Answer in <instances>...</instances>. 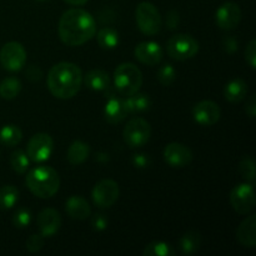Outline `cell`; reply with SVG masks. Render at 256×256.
<instances>
[{
    "label": "cell",
    "mask_w": 256,
    "mask_h": 256,
    "mask_svg": "<svg viewBox=\"0 0 256 256\" xmlns=\"http://www.w3.org/2000/svg\"><path fill=\"white\" fill-rule=\"evenodd\" d=\"M59 36L69 46H80L94 38L96 22L94 16L84 9H70L62 15L58 26Z\"/></svg>",
    "instance_id": "6da1fadb"
},
{
    "label": "cell",
    "mask_w": 256,
    "mask_h": 256,
    "mask_svg": "<svg viewBox=\"0 0 256 256\" xmlns=\"http://www.w3.org/2000/svg\"><path fill=\"white\" fill-rule=\"evenodd\" d=\"M46 82L50 92L55 98L62 100L72 99L82 86V69L72 62H59L49 70Z\"/></svg>",
    "instance_id": "7a4b0ae2"
},
{
    "label": "cell",
    "mask_w": 256,
    "mask_h": 256,
    "mask_svg": "<svg viewBox=\"0 0 256 256\" xmlns=\"http://www.w3.org/2000/svg\"><path fill=\"white\" fill-rule=\"evenodd\" d=\"M26 186L35 196L49 199L54 196L60 186V178L56 170L46 165H39L28 172L25 178Z\"/></svg>",
    "instance_id": "3957f363"
},
{
    "label": "cell",
    "mask_w": 256,
    "mask_h": 256,
    "mask_svg": "<svg viewBox=\"0 0 256 256\" xmlns=\"http://www.w3.org/2000/svg\"><path fill=\"white\" fill-rule=\"evenodd\" d=\"M114 84L122 96H130L140 90L142 85V74L132 62H122L114 72Z\"/></svg>",
    "instance_id": "277c9868"
},
{
    "label": "cell",
    "mask_w": 256,
    "mask_h": 256,
    "mask_svg": "<svg viewBox=\"0 0 256 256\" xmlns=\"http://www.w3.org/2000/svg\"><path fill=\"white\" fill-rule=\"evenodd\" d=\"M199 52V42L189 34H176L169 39L166 44V52L172 59L178 62H185Z\"/></svg>",
    "instance_id": "5b68a950"
},
{
    "label": "cell",
    "mask_w": 256,
    "mask_h": 256,
    "mask_svg": "<svg viewBox=\"0 0 256 256\" xmlns=\"http://www.w3.org/2000/svg\"><path fill=\"white\" fill-rule=\"evenodd\" d=\"M135 20L140 32L149 36L158 34L162 29V15L156 6L149 2H142L138 5Z\"/></svg>",
    "instance_id": "8992f818"
},
{
    "label": "cell",
    "mask_w": 256,
    "mask_h": 256,
    "mask_svg": "<svg viewBox=\"0 0 256 256\" xmlns=\"http://www.w3.org/2000/svg\"><path fill=\"white\" fill-rule=\"evenodd\" d=\"M125 142L129 148H142L149 142L152 136V126L142 118H134L130 120L122 132Z\"/></svg>",
    "instance_id": "52a82bcc"
},
{
    "label": "cell",
    "mask_w": 256,
    "mask_h": 256,
    "mask_svg": "<svg viewBox=\"0 0 256 256\" xmlns=\"http://www.w3.org/2000/svg\"><path fill=\"white\" fill-rule=\"evenodd\" d=\"M54 150L52 138L46 132H38L30 138L26 145V155L30 162H44L52 156Z\"/></svg>",
    "instance_id": "ba28073f"
},
{
    "label": "cell",
    "mask_w": 256,
    "mask_h": 256,
    "mask_svg": "<svg viewBox=\"0 0 256 256\" xmlns=\"http://www.w3.org/2000/svg\"><path fill=\"white\" fill-rule=\"evenodd\" d=\"M26 62V52L18 42H9L0 50V64L8 72H19Z\"/></svg>",
    "instance_id": "9c48e42d"
},
{
    "label": "cell",
    "mask_w": 256,
    "mask_h": 256,
    "mask_svg": "<svg viewBox=\"0 0 256 256\" xmlns=\"http://www.w3.org/2000/svg\"><path fill=\"white\" fill-rule=\"evenodd\" d=\"M119 185L112 179H102L96 182L92 192L94 204L100 209H108L112 206L119 199Z\"/></svg>",
    "instance_id": "30bf717a"
},
{
    "label": "cell",
    "mask_w": 256,
    "mask_h": 256,
    "mask_svg": "<svg viewBox=\"0 0 256 256\" xmlns=\"http://www.w3.org/2000/svg\"><path fill=\"white\" fill-rule=\"evenodd\" d=\"M230 202L238 214H249L255 208V192L252 184L244 182L235 186L230 192Z\"/></svg>",
    "instance_id": "8fae6325"
},
{
    "label": "cell",
    "mask_w": 256,
    "mask_h": 256,
    "mask_svg": "<svg viewBox=\"0 0 256 256\" xmlns=\"http://www.w3.org/2000/svg\"><path fill=\"white\" fill-rule=\"evenodd\" d=\"M165 162L175 169L188 166L192 160V152L180 142H170L162 152Z\"/></svg>",
    "instance_id": "7c38bea8"
},
{
    "label": "cell",
    "mask_w": 256,
    "mask_h": 256,
    "mask_svg": "<svg viewBox=\"0 0 256 256\" xmlns=\"http://www.w3.org/2000/svg\"><path fill=\"white\" fill-rule=\"evenodd\" d=\"M222 116V110L216 102L212 100H202L192 108V118L195 122L202 126H212L216 124Z\"/></svg>",
    "instance_id": "4fadbf2b"
},
{
    "label": "cell",
    "mask_w": 256,
    "mask_h": 256,
    "mask_svg": "<svg viewBox=\"0 0 256 256\" xmlns=\"http://www.w3.org/2000/svg\"><path fill=\"white\" fill-rule=\"evenodd\" d=\"M242 10L236 2H224L215 12V22L220 29L232 30L240 22Z\"/></svg>",
    "instance_id": "5bb4252c"
},
{
    "label": "cell",
    "mask_w": 256,
    "mask_h": 256,
    "mask_svg": "<svg viewBox=\"0 0 256 256\" xmlns=\"http://www.w3.org/2000/svg\"><path fill=\"white\" fill-rule=\"evenodd\" d=\"M36 224L42 236L52 238L59 232L60 226H62V216L58 210L52 209V208H46L39 212Z\"/></svg>",
    "instance_id": "9a60e30c"
},
{
    "label": "cell",
    "mask_w": 256,
    "mask_h": 256,
    "mask_svg": "<svg viewBox=\"0 0 256 256\" xmlns=\"http://www.w3.org/2000/svg\"><path fill=\"white\" fill-rule=\"evenodd\" d=\"M135 58L139 60L142 64L154 66L159 64L162 59V48L155 42H142L136 45L134 50Z\"/></svg>",
    "instance_id": "2e32d148"
},
{
    "label": "cell",
    "mask_w": 256,
    "mask_h": 256,
    "mask_svg": "<svg viewBox=\"0 0 256 256\" xmlns=\"http://www.w3.org/2000/svg\"><path fill=\"white\" fill-rule=\"evenodd\" d=\"M129 114L125 106V102L122 98L110 96L108 99L106 104L104 108V116L105 120L110 124H119L126 118Z\"/></svg>",
    "instance_id": "e0dca14e"
},
{
    "label": "cell",
    "mask_w": 256,
    "mask_h": 256,
    "mask_svg": "<svg viewBox=\"0 0 256 256\" xmlns=\"http://www.w3.org/2000/svg\"><path fill=\"white\" fill-rule=\"evenodd\" d=\"M65 210L72 219L85 220L92 215L89 202L79 195H72L65 202Z\"/></svg>",
    "instance_id": "ac0fdd59"
},
{
    "label": "cell",
    "mask_w": 256,
    "mask_h": 256,
    "mask_svg": "<svg viewBox=\"0 0 256 256\" xmlns=\"http://www.w3.org/2000/svg\"><path fill=\"white\" fill-rule=\"evenodd\" d=\"M236 239L242 246H256V215H250L239 225L236 230Z\"/></svg>",
    "instance_id": "d6986e66"
},
{
    "label": "cell",
    "mask_w": 256,
    "mask_h": 256,
    "mask_svg": "<svg viewBox=\"0 0 256 256\" xmlns=\"http://www.w3.org/2000/svg\"><path fill=\"white\" fill-rule=\"evenodd\" d=\"M84 78V82L90 90L94 92H104L110 85V76L106 72L100 69L90 70Z\"/></svg>",
    "instance_id": "ffe728a7"
},
{
    "label": "cell",
    "mask_w": 256,
    "mask_h": 256,
    "mask_svg": "<svg viewBox=\"0 0 256 256\" xmlns=\"http://www.w3.org/2000/svg\"><path fill=\"white\" fill-rule=\"evenodd\" d=\"M248 94V85L240 78L232 79L225 85L224 96L230 102H239L245 99Z\"/></svg>",
    "instance_id": "44dd1931"
},
{
    "label": "cell",
    "mask_w": 256,
    "mask_h": 256,
    "mask_svg": "<svg viewBox=\"0 0 256 256\" xmlns=\"http://www.w3.org/2000/svg\"><path fill=\"white\" fill-rule=\"evenodd\" d=\"M90 148L86 142L82 140H75L72 142L66 152L68 162L72 165H80L89 158Z\"/></svg>",
    "instance_id": "7402d4cb"
},
{
    "label": "cell",
    "mask_w": 256,
    "mask_h": 256,
    "mask_svg": "<svg viewBox=\"0 0 256 256\" xmlns=\"http://www.w3.org/2000/svg\"><path fill=\"white\" fill-rule=\"evenodd\" d=\"M124 102L129 114L145 112V110L149 109L150 105H152V102H150L149 96L145 94H139V92L130 95V96L125 98Z\"/></svg>",
    "instance_id": "603a6c76"
},
{
    "label": "cell",
    "mask_w": 256,
    "mask_h": 256,
    "mask_svg": "<svg viewBox=\"0 0 256 256\" xmlns=\"http://www.w3.org/2000/svg\"><path fill=\"white\" fill-rule=\"evenodd\" d=\"M22 139V132L16 125H5L0 129V142L5 146H16Z\"/></svg>",
    "instance_id": "cb8c5ba5"
},
{
    "label": "cell",
    "mask_w": 256,
    "mask_h": 256,
    "mask_svg": "<svg viewBox=\"0 0 256 256\" xmlns=\"http://www.w3.org/2000/svg\"><path fill=\"white\" fill-rule=\"evenodd\" d=\"M98 44L105 50L115 49L119 44V32L112 28H102L98 32Z\"/></svg>",
    "instance_id": "d4e9b609"
},
{
    "label": "cell",
    "mask_w": 256,
    "mask_h": 256,
    "mask_svg": "<svg viewBox=\"0 0 256 256\" xmlns=\"http://www.w3.org/2000/svg\"><path fill=\"white\" fill-rule=\"evenodd\" d=\"M202 245V235L198 232H188L180 239L179 246L184 255H192L196 252Z\"/></svg>",
    "instance_id": "484cf974"
},
{
    "label": "cell",
    "mask_w": 256,
    "mask_h": 256,
    "mask_svg": "<svg viewBox=\"0 0 256 256\" xmlns=\"http://www.w3.org/2000/svg\"><path fill=\"white\" fill-rule=\"evenodd\" d=\"M19 200V190L14 185H4L0 188V210H9L15 206Z\"/></svg>",
    "instance_id": "4316f807"
},
{
    "label": "cell",
    "mask_w": 256,
    "mask_h": 256,
    "mask_svg": "<svg viewBox=\"0 0 256 256\" xmlns=\"http://www.w3.org/2000/svg\"><path fill=\"white\" fill-rule=\"evenodd\" d=\"M22 90V82L16 78H6L0 84V96L5 100H12L19 95Z\"/></svg>",
    "instance_id": "83f0119b"
},
{
    "label": "cell",
    "mask_w": 256,
    "mask_h": 256,
    "mask_svg": "<svg viewBox=\"0 0 256 256\" xmlns=\"http://www.w3.org/2000/svg\"><path fill=\"white\" fill-rule=\"evenodd\" d=\"M144 256H172L174 250L165 242H152L142 252Z\"/></svg>",
    "instance_id": "f1b7e54d"
},
{
    "label": "cell",
    "mask_w": 256,
    "mask_h": 256,
    "mask_svg": "<svg viewBox=\"0 0 256 256\" xmlns=\"http://www.w3.org/2000/svg\"><path fill=\"white\" fill-rule=\"evenodd\" d=\"M29 158H28L26 152H22V150L18 149L15 150L12 154V158H10V164H12V170L18 174H25L29 168Z\"/></svg>",
    "instance_id": "f546056e"
},
{
    "label": "cell",
    "mask_w": 256,
    "mask_h": 256,
    "mask_svg": "<svg viewBox=\"0 0 256 256\" xmlns=\"http://www.w3.org/2000/svg\"><path fill=\"white\" fill-rule=\"evenodd\" d=\"M239 172L242 176L250 184L255 182V162L252 156H245L239 164Z\"/></svg>",
    "instance_id": "4dcf8cb0"
},
{
    "label": "cell",
    "mask_w": 256,
    "mask_h": 256,
    "mask_svg": "<svg viewBox=\"0 0 256 256\" xmlns=\"http://www.w3.org/2000/svg\"><path fill=\"white\" fill-rule=\"evenodd\" d=\"M156 78L160 84H162L164 86H169L176 79V72L172 64H165L158 70Z\"/></svg>",
    "instance_id": "1f68e13d"
},
{
    "label": "cell",
    "mask_w": 256,
    "mask_h": 256,
    "mask_svg": "<svg viewBox=\"0 0 256 256\" xmlns=\"http://www.w3.org/2000/svg\"><path fill=\"white\" fill-rule=\"evenodd\" d=\"M32 222V212L28 209H19L12 216V224L18 229H24Z\"/></svg>",
    "instance_id": "d6a6232c"
},
{
    "label": "cell",
    "mask_w": 256,
    "mask_h": 256,
    "mask_svg": "<svg viewBox=\"0 0 256 256\" xmlns=\"http://www.w3.org/2000/svg\"><path fill=\"white\" fill-rule=\"evenodd\" d=\"M26 250L30 252H38L42 250V248L44 246V236L42 234H34L30 235L26 240Z\"/></svg>",
    "instance_id": "836d02e7"
},
{
    "label": "cell",
    "mask_w": 256,
    "mask_h": 256,
    "mask_svg": "<svg viewBox=\"0 0 256 256\" xmlns=\"http://www.w3.org/2000/svg\"><path fill=\"white\" fill-rule=\"evenodd\" d=\"M245 59H246L248 64L252 66V69L256 68V40H250L248 44L246 49H245Z\"/></svg>",
    "instance_id": "e575fe53"
},
{
    "label": "cell",
    "mask_w": 256,
    "mask_h": 256,
    "mask_svg": "<svg viewBox=\"0 0 256 256\" xmlns=\"http://www.w3.org/2000/svg\"><path fill=\"white\" fill-rule=\"evenodd\" d=\"M92 226L95 232H102L108 228V219L102 214H95L92 218Z\"/></svg>",
    "instance_id": "d590c367"
},
{
    "label": "cell",
    "mask_w": 256,
    "mask_h": 256,
    "mask_svg": "<svg viewBox=\"0 0 256 256\" xmlns=\"http://www.w3.org/2000/svg\"><path fill=\"white\" fill-rule=\"evenodd\" d=\"M132 164H134L135 168L138 169H145V168L149 166L150 160L149 156L145 154H135L132 156Z\"/></svg>",
    "instance_id": "8d00e7d4"
},
{
    "label": "cell",
    "mask_w": 256,
    "mask_h": 256,
    "mask_svg": "<svg viewBox=\"0 0 256 256\" xmlns=\"http://www.w3.org/2000/svg\"><path fill=\"white\" fill-rule=\"evenodd\" d=\"M26 76L30 82H39L42 76V72L39 68L35 66V65H32V66L28 68Z\"/></svg>",
    "instance_id": "74e56055"
},
{
    "label": "cell",
    "mask_w": 256,
    "mask_h": 256,
    "mask_svg": "<svg viewBox=\"0 0 256 256\" xmlns=\"http://www.w3.org/2000/svg\"><path fill=\"white\" fill-rule=\"evenodd\" d=\"M245 112L246 114L249 115L252 119H254L256 115V100L255 96H252L249 100L246 102V106H245Z\"/></svg>",
    "instance_id": "f35d334b"
},
{
    "label": "cell",
    "mask_w": 256,
    "mask_h": 256,
    "mask_svg": "<svg viewBox=\"0 0 256 256\" xmlns=\"http://www.w3.org/2000/svg\"><path fill=\"white\" fill-rule=\"evenodd\" d=\"M224 42L225 50H226L228 52H234L235 50H238V42L235 39H232V38H228Z\"/></svg>",
    "instance_id": "ab89813d"
},
{
    "label": "cell",
    "mask_w": 256,
    "mask_h": 256,
    "mask_svg": "<svg viewBox=\"0 0 256 256\" xmlns=\"http://www.w3.org/2000/svg\"><path fill=\"white\" fill-rule=\"evenodd\" d=\"M178 22H179V18H178L176 12H170L169 18H168V22H169V26L172 29V28L176 26Z\"/></svg>",
    "instance_id": "60d3db41"
},
{
    "label": "cell",
    "mask_w": 256,
    "mask_h": 256,
    "mask_svg": "<svg viewBox=\"0 0 256 256\" xmlns=\"http://www.w3.org/2000/svg\"><path fill=\"white\" fill-rule=\"evenodd\" d=\"M64 2H68V4H70V5H76V6H80V5L86 4L88 0H64Z\"/></svg>",
    "instance_id": "b9f144b4"
},
{
    "label": "cell",
    "mask_w": 256,
    "mask_h": 256,
    "mask_svg": "<svg viewBox=\"0 0 256 256\" xmlns=\"http://www.w3.org/2000/svg\"><path fill=\"white\" fill-rule=\"evenodd\" d=\"M36 2H48V0H36Z\"/></svg>",
    "instance_id": "7bdbcfd3"
}]
</instances>
